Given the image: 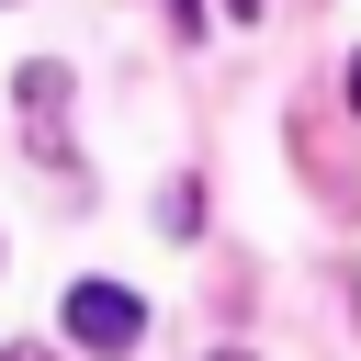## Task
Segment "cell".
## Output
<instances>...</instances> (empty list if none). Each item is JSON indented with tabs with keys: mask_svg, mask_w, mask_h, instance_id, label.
<instances>
[{
	"mask_svg": "<svg viewBox=\"0 0 361 361\" xmlns=\"http://www.w3.org/2000/svg\"><path fill=\"white\" fill-rule=\"evenodd\" d=\"M11 102H23L34 158H45V169H79V158H68V68H56V56H34V68L11 79Z\"/></svg>",
	"mask_w": 361,
	"mask_h": 361,
	"instance_id": "obj_1",
	"label": "cell"
},
{
	"mask_svg": "<svg viewBox=\"0 0 361 361\" xmlns=\"http://www.w3.org/2000/svg\"><path fill=\"white\" fill-rule=\"evenodd\" d=\"M68 338H79V350H135V338H147V305L113 293V282H79V293H68Z\"/></svg>",
	"mask_w": 361,
	"mask_h": 361,
	"instance_id": "obj_2",
	"label": "cell"
},
{
	"mask_svg": "<svg viewBox=\"0 0 361 361\" xmlns=\"http://www.w3.org/2000/svg\"><path fill=\"white\" fill-rule=\"evenodd\" d=\"M158 226H169V237H192V226H203V192H192V180H180V192H158Z\"/></svg>",
	"mask_w": 361,
	"mask_h": 361,
	"instance_id": "obj_3",
	"label": "cell"
},
{
	"mask_svg": "<svg viewBox=\"0 0 361 361\" xmlns=\"http://www.w3.org/2000/svg\"><path fill=\"white\" fill-rule=\"evenodd\" d=\"M0 361H56V350H34V338H23V350H0Z\"/></svg>",
	"mask_w": 361,
	"mask_h": 361,
	"instance_id": "obj_4",
	"label": "cell"
},
{
	"mask_svg": "<svg viewBox=\"0 0 361 361\" xmlns=\"http://www.w3.org/2000/svg\"><path fill=\"white\" fill-rule=\"evenodd\" d=\"M350 113H361V56H350Z\"/></svg>",
	"mask_w": 361,
	"mask_h": 361,
	"instance_id": "obj_5",
	"label": "cell"
},
{
	"mask_svg": "<svg viewBox=\"0 0 361 361\" xmlns=\"http://www.w3.org/2000/svg\"><path fill=\"white\" fill-rule=\"evenodd\" d=\"M226 11H237V23H248V11H259V0H226Z\"/></svg>",
	"mask_w": 361,
	"mask_h": 361,
	"instance_id": "obj_6",
	"label": "cell"
},
{
	"mask_svg": "<svg viewBox=\"0 0 361 361\" xmlns=\"http://www.w3.org/2000/svg\"><path fill=\"white\" fill-rule=\"evenodd\" d=\"M214 361H248V350H214Z\"/></svg>",
	"mask_w": 361,
	"mask_h": 361,
	"instance_id": "obj_7",
	"label": "cell"
}]
</instances>
